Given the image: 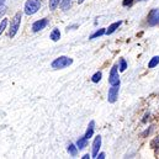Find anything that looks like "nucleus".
Segmentation results:
<instances>
[{"instance_id": "0eeeda50", "label": "nucleus", "mask_w": 159, "mask_h": 159, "mask_svg": "<svg viewBox=\"0 0 159 159\" xmlns=\"http://www.w3.org/2000/svg\"><path fill=\"white\" fill-rule=\"evenodd\" d=\"M47 25H48V20L47 19H40V20H37V21H35L32 24V31L34 32H39L41 30L46 29Z\"/></svg>"}, {"instance_id": "bb28decb", "label": "nucleus", "mask_w": 159, "mask_h": 159, "mask_svg": "<svg viewBox=\"0 0 159 159\" xmlns=\"http://www.w3.org/2000/svg\"><path fill=\"white\" fill-rule=\"evenodd\" d=\"M84 1H85V0H78V4H83Z\"/></svg>"}, {"instance_id": "20e7f679", "label": "nucleus", "mask_w": 159, "mask_h": 159, "mask_svg": "<svg viewBox=\"0 0 159 159\" xmlns=\"http://www.w3.org/2000/svg\"><path fill=\"white\" fill-rule=\"evenodd\" d=\"M119 86L120 85H111V88L109 89V94H107L109 102H111V104L116 102V100L119 98V90H120Z\"/></svg>"}, {"instance_id": "393cba45", "label": "nucleus", "mask_w": 159, "mask_h": 159, "mask_svg": "<svg viewBox=\"0 0 159 159\" xmlns=\"http://www.w3.org/2000/svg\"><path fill=\"white\" fill-rule=\"evenodd\" d=\"M89 158H90V156H89V154H85V156L83 157V159H89Z\"/></svg>"}, {"instance_id": "6ab92c4d", "label": "nucleus", "mask_w": 159, "mask_h": 159, "mask_svg": "<svg viewBox=\"0 0 159 159\" xmlns=\"http://www.w3.org/2000/svg\"><path fill=\"white\" fill-rule=\"evenodd\" d=\"M6 26H7V20H6V19H2V20L0 21V35L4 32V30L6 29Z\"/></svg>"}, {"instance_id": "f257e3e1", "label": "nucleus", "mask_w": 159, "mask_h": 159, "mask_svg": "<svg viewBox=\"0 0 159 159\" xmlns=\"http://www.w3.org/2000/svg\"><path fill=\"white\" fill-rule=\"evenodd\" d=\"M21 12H16L14 19L10 21V29H9V37L14 39L15 35L17 34L19 29H20V24H21Z\"/></svg>"}, {"instance_id": "f03ea898", "label": "nucleus", "mask_w": 159, "mask_h": 159, "mask_svg": "<svg viewBox=\"0 0 159 159\" xmlns=\"http://www.w3.org/2000/svg\"><path fill=\"white\" fill-rule=\"evenodd\" d=\"M72 63H73L72 58L66 57V56H61V57H58L57 59H54L52 62V68L53 69H63V68L69 67Z\"/></svg>"}, {"instance_id": "cd10ccee", "label": "nucleus", "mask_w": 159, "mask_h": 159, "mask_svg": "<svg viewBox=\"0 0 159 159\" xmlns=\"http://www.w3.org/2000/svg\"><path fill=\"white\" fill-rule=\"evenodd\" d=\"M137 1H144V0H137Z\"/></svg>"}, {"instance_id": "dca6fc26", "label": "nucleus", "mask_w": 159, "mask_h": 159, "mask_svg": "<svg viewBox=\"0 0 159 159\" xmlns=\"http://www.w3.org/2000/svg\"><path fill=\"white\" fill-rule=\"evenodd\" d=\"M102 78V73L101 72H96L93 77H91V80H93V83H99L100 80Z\"/></svg>"}, {"instance_id": "423d86ee", "label": "nucleus", "mask_w": 159, "mask_h": 159, "mask_svg": "<svg viewBox=\"0 0 159 159\" xmlns=\"http://www.w3.org/2000/svg\"><path fill=\"white\" fill-rule=\"evenodd\" d=\"M148 25L149 26H157L159 25V10L153 9L148 15Z\"/></svg>"}, {"instance_id": "6e6552de", "label": "nucleus", "mask_w": 159, "mask_h": 159, "mask_svg": "<svg viewBox=\"0 0 159 159\" xmlns=\"http://www.w3.org/2000/svg\"><path fill=\"white\" fill-rule=\"evenodd\" d=\"M100 147H101V136H96V138L94 139V143H93V156L94 157L98 156Z\"/></svg>"}, {"instance_id": "aec40b11", "label": "nucleus", "mask_w": 159, "mask_h": 159, "mask_svg": "<svg viewBox=\"0 0 159 159\" xmlns=\"http://www.w3.org/2000/svg\"><path fill=\"white\" fill-rule=\"evenodd\" d=\"M126 68H127V63H126L125 58H121V59H120V70H121V72H125Z\"/></svg>"}, {"instance_id": "39448f33", "label": "nucleus", "mask_w": 159, "mask_h": 159, "mask_svg": "<svg viewBox=\"0 0 159 159\" xmlns=\"http://www.w3.org/2000/svg\"><path fill=\"white\" fill-rule=\"evenodd\" d=\"M109 83L111 85H120V77H119V70H117V64H115L111 68L110 75H109Z\"/></svg>"}, {"instance_id": "9b49d317", "label": "nucleus", "mask_w": 159, "mask_h": 159, "mask_svg": "<svg viewBox=\"0 0 159 159\" xmlns=\"http://www.w3.org/2000/svg\"><path fill=\"white\" fill-rule=\"evenodd\" d=\"M86 146H88V139H86L84 136L80 137L79 139L77 141V147H78V149H84Z\"/></svg>"}, {"instance_id": "5701e85b", "label": "nucleus", "mask_w": 159, "mask_h": 159, "mask_svg": "<svg viewBox=\"0 0 159 159\" xmlns=\"http://www.w3.org/2000/svg\"><path fill=\"white\" fill-rule=\"evenodd\" d=\"M95 158H98V159H104V158H105V153H98V156H96Z\"/></svg>"}, {"instance_id": "f8f14e48", "label": "nucleus", "mask_w": 159, "mask_h": 159, "mask_svg": "<svg viewBox=\"0 0 159 159\" xmlns=\"http://www.w3.org/2000/svg\"><path fill=\"white\" fill-rule=\"evenodd\" d=\"M49 39H51L52 41H54V42L59 41V39H61V32H59V30H58V29H54V30L51 32Z\"/></svg>"}, {"instance_id": "1a4fd4ad", "label": "nucleus", "mask_w": 159, "mask_h": 159, "mask_svg": "<svg viewBox=\"0 0 159 159\" xmlns=\"http://www.w3.org/2000/svg\"><path fill=\"white\" fill-rule=\"evenodd\" d=\"M94 128H95V122L94 121H91L90 123H89V126H88V129H86V133H85V138L89 141L91 137H93V134H94Z\"/></svg>"}, {"instance_id": "a878e982", "label": "nucleus", "mask_w": 159, "mask_h": 159, "mask_svg": "<svg viewBox=\"0 0 159 159\" xmlns=\"http://www.w3.org/2000/svg\"><path fill=\"white\" fill-rule=\"evenodd\" d=\"M4 2H5V0H0V6L4 5Z\"/></svg>"}, {"instance_id": "f3484780", "label": "nucleus", "mask_w": 159, "mask_h": 159, "mask_svg": "<svg viewBox=\"0 0 159 159\" xmlns=\"http://www.w3.org/2000/svg\"><path fill=\"white\" fill-rule=\"evenodd\" d=\"M59 4H61V0H49V9L51 10H56Z\"/></svg>"}, {"instance_id": "ddd939ff", "label": "nucleus", "mask_w": 159, "mask_h": 159, "mask_svg": "<svg viewBox=\"0 0 159 159\" xmlns=\"http://www.w3.org/2000/svg\"><path fill=\"white\" fill-rule=\"evenodd\" d=\"M68 153L72 157H75L78 154V147L75 144H73V143H69V146H68Z\"/></svg>"}, {"instance_id": "9d476101", "label": "nucleus", "mask_w": 159, "mask_h": 159, "mask_svg": "<svg viewBox=\"0 0 159 159\" xmlns=\"http://www.w3.org/2000/svg\"><path fill=\"white\" fill-rule=\"evenodd\" d=\"M121 24H122V21H117V22H114V24H111L110 26H109V29L106 30V35H112L117 29H119L120 26H121Z\"/></svg>"}, {"instance_id": "b1692460", "label": "nucleus", "mask_w": 159, "mask_h": 159, "mask_svg": "<svg viewBox=\"0 0 159 159\" xmlns=\"http://www.w3.org/2000/svg\"><path fill=\"white\" fill-rule=\"evenodd\" d=\"M152 129H153V128H152V127H151V128H149V129H147V131H146V132H144V133H142V136H146V134H149V133H151V131H152Z\"/></svg>"}, {"instance_id": "4be33fe9", "label": "nucleus", "mask_w": 159, "mask_h": 159, "mask_svg": "<svg viewBox=\"0 0 159 159\" xmlns=\"http://www.w3.org/2000/svg\"><path fill=\"white\" fill-rule=\"evenodd\" d=\"M132 4H133V0H123V2H122L123 6H131Z\"/></svg>"}, {"instance_id": "4468645a", "label": "nucleus", "mask_w": 159, "mask_h": 159, "mask_svg": "<svg viewBox=\"0 0 159 159\" xmlns=\"http://www.w3.org/2000/svg\"><path fill=\"white\" fill-rule=\"evenodd\" d=\"M106 32V30L105 29H99L96 32H94L91 36H90V40H94V39H98V37H100V36H102Z\"/></svg>"}, {"instance_id": "a211bd4d", "label": "nucleus", "mask_w": 159, "mask_h": 159, "mask_svg": "<svg viewBox=\"0 0 159 159\" xmlns=\"http://www.w3.org/2000/svg\"><path fill=\"white\" fill-rule=\"evenodd\" d=\"M70 2H72V0H61L62 9H63V10H68V9L70 7Z\"/></svg>"}, {"instance_id": "2eb2a0df", "label": "nucleus", "mask_w": 159, "mask_h": 159, "mask_svg": "<svg viewBox=\"0 0 159 159\" xmlns=\"http://www.w3.org/2000/svg\"><path fill=\"white\" fill-rule=\"evenodd\" d=\"M158 64H159V57L156 56V57H153V58L151 59V62L148 63V68H154V67H157Z\"/></svg>"}, {"instance_id": "412c9836", "label": "nucleus", "mask_w": 159, "mask_h": 159, "mask_svg": "<svg viewBox=\"0 0 159 159\" xmlns=\"http://www.w3.org/2000/svg\"><path fill=\"white\" fill-rule=\"evenodd\" d=\"M6 11H7V7L4 6V5H1V6H0V17H2V16L5 15Z\"/></svg>"}, {"instance_id": "7ed1b4c3", "label": "nucleus", "mask_w": 159, "mask_h": 159, "mask_svg": "<svg viewBox=\"0 0 159 159\" xmlns=\"http://www.w3.org/2000/svg\"><path fill=\"white\" fill-rule=\"evenodd\" d=\"M41 7L40 0H27L25 2V14L26 15H34L36 14Z\"/></svg>"}]
</instances>
